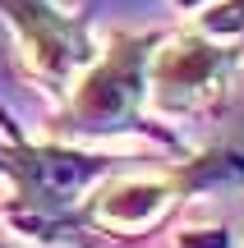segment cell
I'll return each mask as SVG.
<instances>
[{
	"label": "cell",
	"mask_w": 244,
	"mask_h": 248,
	"mask_svg": "<svg viewBox=\"0 0 244 248\" xmlns=\"http://www.w3.org/2000/svg\"><path fill=\"white\" fill-rule=\"evenodd\" d=\"M171 9L184 14V23H198L208 32L244 37V0H171Z\"/></svg>",
	"instance_id": "cell-5"
},
{
	"label": "cell",
	"mask_w": 244,
	"mask_h": 248,
	"mask_svg": "<svg viewBox=\"0 0 244 248\" xmlns=\"http://www.w3.org/2000/svg\"><path fill=\"white\" fill-rule=\"evenodd\" d=\"M166 248H235V234L226 225H184L171 234Z\"/></svg>",
	"instance_id": "cell-6"
},
{
	"label": "cell",
	"mask_w": 244,
	"mask_h": 248,
	"mask_svg": "<svg viewBox=\"0 0 244 248\" xmlns=\"http://www.w3.org/2000/svg\"><path fill=\"white\" fill-rule=\"evenodd\" d=\"M162 28H115L101 37V51L69 97L55 101L51 138L79 147H115V152H166L180 156L184 142L175 129L147 115V60Z\"/></svg>",
	"instance_id": "cell-1"
},
{
	"label": "cell",
	"mask_w": 244,
	"mask_h": 248,
	"mask_svg": "<svg viewBox=\"0 0 244 248\" xmlns=\"http://www.w3.org/2000/svg\"><path fill=\"white\" fill-rule=\"evenodd\" d=\"M0 18L14 37V60L23 78L37 83L51 101L69 97L79 74L101 51L88 14H74L60 0H0Z\"/></svg>",
	"instance_id": "cell-4"
},
{
	"label": "cell",
	"mask_w": 244,
	"mask_h": 248,
	"mask_svg": "<svg viewBox=\"0 0 244 248\" xmlns=\"http://www.w3.org/2000/svg\"><path fill=\"white\" fill-rule=\"evenodd\" d=\"M244 179V152L240 147H203V152H180L166 166H125L106 170L97 184L83 193L79 212L69 221V239L97 234V239L134 244L147 234L166 230L171 216L189 202L194 193H208L217 184Z\"/></svg>",
	"instance_id": "cell-2"
},
{
	"label": "cell",
	"mask_w": 244,
	"mask_h": 248,
	"mask_svg": "<svg viewBox=\"0 0 244 248\" xmlns=\"http://www.w3.org/2000/svg\"><path fill=\"white\" fill-rule=\"evenodd\" d=\"M244 69V37H221L198 23L162 28L147 60V115L180 124L217 110Z\"/></svg>",
	"instance_id": "cell-3"
},
{
	"label": "cell",
	"mask_w": 244,
	"mask_h": 248,
	"mask_svg": "<svg viewBox=\"0 0 244 248\" xmlns=\"http://www.w3.org/2000/svg\"><path fill=\"white\" fill-rule=\"evenodd\" d=\"M0 248H14V244H9V239H0Z\"/></svg>",
	"instance_id": "cell-7"
}]
</instances>
